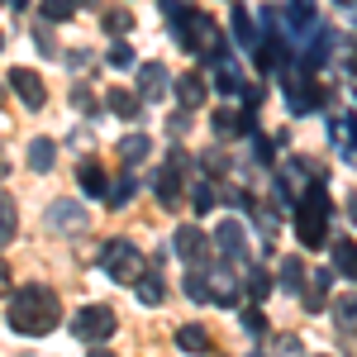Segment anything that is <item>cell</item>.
Segmentation results:
<instances>
[{"label": "cell", "mask_w": 357, "mask_h": 357, "mask_svg": "<svg viewBox=\"0 0 357 357\" xmlns=\"http://www.w3.org/2000/svg\"><path fill=\"white\" fill-rule=\"evenodd\" d=\"M333 319H338L343 333H357V291H343V296L333 301Z\"/></svg>", "instance_id": "ffe728a7"}, {"label": "cell", "mask_w": 357, "mask_h": 357, "mask_svg": "<svg viewBox=\"0 0 357 357\" xmlns=\"http://www.w3.org/2000/svg\"><path fill=\"white\" fill-rule=\"evenodd\" d=\"M0 48H5V33H0Z\"/></svg>", "instance_id": "ab89813d"}, {"label": "cell", "mask_w": 357, "mask_h": 357, "mask_svg": "<svg viewBox=\"0 0 357 357\" xmlns=\"http://www.w3.org/2000/svg\"><path fill=\"white\" fill-rule=\"evenodd\" d=\"M172 248H176V257H181L186 267H200V262L210 257V238H205V229H195V224H181V229L172 234Z\"/></svg>", "instance_id": "52a82bcc"}, {"label": "cell", "mask_w": 357, "mask_h": 357, "mask_svg": "<svg viewBox=\"0 0 357 357\" xmlns=\"http://www.w3.org/2000/svg\"><path fill=\"white\" fill-rule=\"evenodd\" d=\"M91 357H114V353H91Z\"/></svg>", "instance_id": "f35d334b"}, {"label": "cell", "mask_w": 357, "mask_h": 357, "mask_svg": "<svg viewBox=\"0 0 357 357\" xmlns=\"http://www.w3.org/2000/svg\"><path fill=\"white\" fill-rule=\"evenodd\" d=\"M134 286H138V301H143V305H162V301H167L162 281H158V276H153V272H143V276H138V281H134Z\"/></svg>", "instance_id": "603a6c76"}, {"label": "cell", "mask_w": 357, "mask_h": 357, "mask_svg": "<svg viewBox=\"0 0 357 357\" xmlns=\"http://www.w3.org/2000/svg\"><path fill=\"white\" fill-rule=\"evenodd\" d=\"M301 281H305L301 257H281V291H301Z\"/></svg>", "instance_id": "4316f807"}, {"label": "cell", "mask_w": 357, "mask_h": 357, "mask_svg": "<svg viewBox=\"0 0 357 357\" xmlns=\"http://www.w3.org/2000/svg\"><path fill=\"white\" fill-rule=\"evenodd\" d=\"M234 38H238V43H257V29H252L243 5H234Z\"/></svg>", "instance_id": "83f0119b"}, {"label": "cell", "mask_w": 357, "mask_h": 357, "mask_svg": "<svg viewBox=\"0 0 357 357\" xmlns=\"http://www.w3.org/2000/svg\"><path fill=\"white\" fill-rule=\"evenodd\" d=\"M86 215L77 200H53V210H48V229H57V234H82L86 229Z\"/></svg>", "instance_id": "9c48e42d"}, {"label": "cell", "mask_w": 357, "mask_h": 357, "mask_svg": "<svg viewBox=\"0 0 357 357\" xmlns=\"http://www.w3.org/2000/svg\"><path fill=\"white\" fill-rule=\"evenodd\" d=\"M148 148H153V138H148V134L119 138V158H124V162H143V158H148Z\"/></svg>", "instance_id": "7402d4cb"}, {"label": "cell", "mask_w": 357, "mask_h": 357, "mask_svg": "<svg viewBox=\"0 0 357 357\" xmlns=\"http://www.w3.org/2000/svg\"><path fill=\"white\" fill-rule=\"evenodd\" d=\"M181 286H186V296H191L195 305H200V301H210V276H205V267H191Z\"/></svg>", "instance_id": "cb8c5ba5"}, {"label": "cell", "mask_w": 357, "mask_h": 357, "mask_svg": "<svg viewBox=\"0 0 357 357\" xmlns=\"http://www.w3.org/2000/svg\"><path fill=\"white\" fill-rule=\"evenodd\" d=\"M105 29H110V33H124V29H134V15H129V10H110V15H105Z\"/></svg>", "instance_id": "4dcf8cb0"}, {"label": "cell", "mask_w": 357, "mask_h": 357, "mask_svg": "<svg viewBox=\"0 0 357 357\" xmlns=\"http://www.w3.org/2000/svg\"><path fill=\"white\" fill-rule=\"evenodd\" d=\"M176 348L205 357L210 353V329H205V324H181V329H176Z\"/></svg>", "instance_id": "5bb4252c"}, {"label": "cell", "mask_w": 357, "mask_h": 357, "mask_svg": "<svg viewBox=\"0 0 357 357\" xmlns=\"http://www.w3.org/2000/svg\"><path fill=\"white\" fill-rule=\"evenodd\" d=\"M162 15H167V20H176V24H172V33H176V43H181L186 53H195V57H220L224 38H220V29H215V20H210V15H195V10H186L181 0H162Z\"/></svg>", "instance_id": "7a4b0ae2"}, {"label": "cell", "mask_w": 357, "mask_h": 357, "mask_svg": "<svg viewBox=\"0 0 357 357\" xmlns=\"http://www.w3.org/2000/svg\"><path fill=\"white\" fill-rule=\"evenodd\" d=\"M100 267L119 281V286H134L138 276L148 272V262H143V252H138L129 238H110L105 243V252H100Z\"/></svg>", "instance_id": "277c9868"}, {"label": "cell", "mask_w": 357, "mask_h": 357, "mask_svg": "<svg viewBox=\"0 0 357 357\" xmlns=\"http://www.w3.org/2000/svg\"><path fill=\"white\" fill-rule=\"evenodd\" d=\"M329 215H333V200L324 195V186H310L301 210H296V238L305 248H319L329 238Z\"/></svg>", "instance_id": "3957f363"}, {"label": "cell", "mask_w": 357, "mask_h": 357, "mask_svg": "<svg viewBox=\"0 0 357 357\" xmlns=\"http://www.w3.org/2000/svg\"><path fill=\"white\" fill-rule=\"evenodd\" d=\"M57 319H62V301L48 286H20L10 291V329L24 333V338H38V333H53Z\"/></svg>", "instance_id": "6da1fadb"}, {"label": "cell", "mask_w": 357, "mask_h": 357, "mask_svg": "<svg viewBox=\"0 0 357 357\" xmlns=\"http://www.w3.org/2000/svg\"><path fill=\"white\" fill-rule=\"evenodd\" d=\"M134 195H138V181H134V172H124L119 181H110L105 200H110V205H124V200H134Z\"/></svg>", "instance_id": "d4e9b609"}, {"label": "cell", "mask_w": 357, "mask_h": 357, "mask_svg": "<svg viewBox=\"0 0 357 357\" xmlns=\"http://www.w3.org/2000/svg\"><path fill=\"white\" fill-rule=\"evenodd\" d=\"M0 296H10V267H5V257H0Z\"/></svg>", "instance_id": "8d00e7d4"}, {"label": "cell", "mask_w": 357, "mask_h": 357, "mask_svg": "<svg viewBox=\"0 0 357 357\" xmlns=\"http://www.w3.org/2000/svg\"><path fill=\"white\" fill-rule=\"evenodd\" d=\"M333 272H343L357 286V243L353 238H333Z\"/></svg>", "instance_id": "2e32d148"}, {"label": "cell", "mask_w": 357, "mask_h": 357, "mask_svg": "<svg viewBox=\"0 0 357 357\" xmlns=\"http://www.w3.org/2000/svg\"><path fill=\"white\" fill-rule=\"evenodd\" d=\"M110 67H119V72L134 67V48H129V43H114V48H110Z\"/></svg>", "instance_id": "1f68e13d"}, {"label": "cell", "mask_w": 357, "mask_h": 357, "mask_svg": "<svg viewBox=\"0 0 357 357\" xmlns=\"http://www.w3.org/2000/svg\"><path fill=\"white\" fill-rule=\"evenodd\" d=\"M77 181H82L86 195H105V191H110V176H105V167H100V162H82V167H77Z\"/></svg>", "instance_id": "e0dca14e"}, {"label": "cell", "mask_w": 357, "mask_h": 357, "mask_svg": "<svg viewBox=\"0 0 357 357\" xmlns=\"http://www.w3.org/2000/svg\"><path fill=\"white\" fill-rule=\"evenodd\" d=\"M343 67H348V72H353V77H357V48H353V43L343 48Z\"/></svg>", "instance_id": "d590c367"}, {"label": "cell", "mask_w": 357, "mask_h": 357, "mask_svg": "<svg viewBox=\"0 0 357 357\" xmlns=\"http://www.w3.org/2000/svg\"><path fill=\"white\" fill-rule=\"evenodd\" d=\"M15 229H20V210H15V200L0 191V248L15 238Z\"/></svg>", "instance_id": "44dd1931"}, {"label": "cell", "mask_w": 357, "mask_h": 357, "mask_svg": "<svg viewBox=\"0 0 357 357\" xmlns=\"http://www.w3.org/2000/svg\"><path fill=\"white\" fill-rule=\"evenodd\" d=\"M243 329L248 333H267V314H262V310H248V314H243Z\"/></svg>", "instance_id": "836d02e7"}, {"label": "cell", "mask_w": 357, "mask_h": 357, "mask_svg": "<svg viewBox=\"0 0 357 357\" xmlns=\"http://www.w3.org/2000/svg\"><path fill=\"white\" fill-rule=\"evenodd\" d=\"M215 134L234 138V134H238V114H234V110H215Z\"/></svg>", "instance_id": "f546056e"}, {"label": "cell", "mask_w": 357, "mask_h": 357, "mask_svg": "<svg viewBox=\"0 0 357 357\" xmlns=\"http://www.w3.org/2000/svg\"><path fill=\"white\" fill-rule=\"evenodd\" d=\"M215 248H220L229 262H238V267H243V257H248V234H243V224H238V220H224L220 229H215Z\"/></svg>", "instance_id": "ba28073f"}, {"label": "cell", "mask_w": 357, "mask_h": 357, "mask_svg": "<svg viewBox=\"0 0 357 357\" xmlns=\"http://www.w3.org/2000/svg\"><path fill=\"white\" fill-rule=\"evenodd\" d=\"M10 91L24 100V110H43L48 105V86H43V77L33 67H15L10 72Z\"/></svg>", "instance_id": "8992f818"}, {"label": "cell", "mask_w": 357, "mask_h": 357, "mask_svg": "<svg viewBox=\"0 0 357 357\" xmlns=\"http://www.w3.org/2000/svg\"><path fill=\"white\" fill-rule=\"evenodd\" d=\"M176 100H181L186 110H200V105L210 100V86H205V77H200V72H186V77L176 82Z\"/></svg>", "instance_id": "4fadbf2b"}, {"label": "cell", "mask_w": 357, "mask_h": 357, "mask_svg": "<svg viewBox=\"0 0 357 357\" xmlns=\"http://www.w3.org/2000/svg\"><path fill=\"white\" fill-rule=\"evenodd\" d=\"M205 276H210V301L215 305H238V281L229 267H205Z\"/></svg>", "instance_id": "7c38bea8"}, {"label": "cell", "mask_w": 357, "mask_h": 357, "mask_svg": "<svg viewBox=\"0 0 357 357\" xmlns=\"http://www.w3.org/2000/svg\"><path fill=\"white\" fill-rule=\"evenodd\" d=\"M138 96L143 100H167V67L162 62H143L138 67Z\"/></svg>", "instance_id": "30bf717a"}, {"label": "cell", "mask_w": 357, "mask_h": 357, "mask_svg": "<svg viewBox=\"0 0 357 357\" xmlns=\"http://www.w3.org/2000/svg\"><path fill=\"white\" fill-rule=\"evenodd\" d=\"M286 96H291V110L296 114L314 110V86L305 82V77H296V72H286Z\"/></svg>", "instance_id": "9a60e30c"}, {"label": "cell", "mask_w": 357, "mask_h": 357, "mask_svg": "<svg viewBox=\"0 0 357 357\" xmlns=\"http://www.w3.org/2000/svg\"><path fill=\"white\" fill-rule=\"evenodd\" d=\"M195 210H200V215H205V210H215V186H210V181H200V186H195Z\"/></svg>", "instance_id": "d6a6232c"}, {"label": "cell", "mask_w": 357, "mask_h": 357, "mask_svg": "<svg viewBox=\"0 0 357 357\" xmlns=\"http://www.w3.org/2000/svg\"><path fill=\"white\" fill-rule=\"evenodd\" d=\"M105 100H110V110L119 114V119H138V114H143V96L124 91V86H114V91L105 96Z\"/></svg>", "instance_id": "ac0fdd59"}, {"label": "cell", "mask_w": 357, "mask_h": 357, "mask_svg": "<svg viewBox=\"0 0 357 357\" xmlns=\"http://www.w3.org/2000/svg\"><path fill=\"white\" fill-rule=\"evenodd\" d=\"M77 5H91V0H77Z\"/></svg>", "instance_id": "60d3db41"}, {"label": "cell", "mask_w": 357, "mask_h": 357, "mask_svg": "<svg viewBox=\"0 0 357 357\" xmlns=\"http://www.w3.org/2000/svg\"><path fill=\"white\" fill-rule=\"evenodd\" d=\"M77 0H43V20H72Z\"/></svg>", "instance_id": "f1b7e54d"}, {"label": "cell", "mask_w": 357, "mask_h": 357, "mask_svg": "<svg viewBox=\"0 0 357 357\" xmlns=\"http://www.w3.org/2000/svg\"><path fill=\"white\" fill-rule=\"evenodd\" d=\"M53 162H57V143L53 138H33L29 143V167L33 172H53Z\"/></svg>", "instance_id": "d6986e66"}, {"label": "cell", "mask_w": 357, "mask_h": 357, "mask_svg": "<svg viewBox=\"0 0 357 357\" xmlns=\"http://www.w3.org/2000/svg\"><path fill=\"white\" fill-rule=\"evenodd\" d=\"M10 176V153H5V143H0V181Z\"/></svg>", "instance_id": "74e56055"}, {"label": "cell", "mask_w": 357, "mask_h": 357, "mask_svg": "<svg viewBox=\"0 0 357 357\" xmlns=\"http://www.w3.org/2000/svg\"><path fill=\"white\" fill-rule=\"evenodd\" d=\"M181 167H186V158H181V153H172V162H167L162 172H158V181H153V186H158V200H167V205L181 195V181H186V176H181Z\"/></svg>", "instance_id": "8fae6325"}, {"label": "cell", "mask_w": 357, "mask_h": 357, "mask_svg": "<svg viewBox=\"0 0 357 357\" xmlns=\"http://www.w3.org/2000/svg\"><path fill=\"white\" fill-rule=\"evenodd\" d=\"M114 329H119V319H114L110 305H86V310H77V319H72V333L82 343H105V338H114Z\"/></svg>", "instance_id": "5b68a950"}, {"label": "cell", "mask_w": 357, "mask_h": 357, "mask_svg": "<svg viewBox=\"0 0 357 357\" xmlns=\"http://www.w3.org/2000/svg\"><path fill=\"white\" fill-rule=\"evenodd\" d=\"M333 272H314V281H310V296H305V310L314 314V310H324V291H329Z\"/></svg>", "instance_id": "484cf974"}, {"label": "cell", "mask_w": 357, "mask_h": 357, "mask_svg": "<svg viewBox=\"0 0 357 357\" xmlns=\"http://www.w3.org/2000/svg\"><path fill=\"white\" fill-rule=\"evenodd\" d=\"M248 281H252V296H257V301H262V296H272V281H267L262 272H248Z\"/></svg>", "instance_id": "e575fe53"}]
</instances>
